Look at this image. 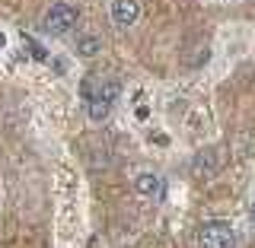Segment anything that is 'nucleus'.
<instances>
[{
    "mask_svg": "<svg viewBox=\"0 0 255 248\" xmlns=\"http://www.w3.org/2000/svg\"><path fill=\"white\" fill-rule=\"evenodd\" d=\"M77 19H80V13L70 3H51L42 16V29L48 35H67L77 26Z\"/></svg>",
    "mask_w": 255,
    "mask_h": 248,
    "instance_id": "f257e3e1",
    "label": "nucleus"
},
{
    "mask_svg": "<svg viewBox=\"0 0 255 248\" xmlns=\"http://www.w3.org/2000/svg\"><path fill=\"white\" fill-rule=\"evenodd\" d=\"M198 248H236V233L230 223L211 220L198 229Z\"/></svg>",
    "mask_w": 255,
    "mask_h": 248,
    "instance_id": "f03ea898",
    "label": "nucleus"
},
{
    "mask_svg": "<svg viewBox=\"0 0 255 248\" xmlns=\"http://www.w3.org/2000/svg\"><path fill=\"white\" fill-rule=\"evenodd\" d=\"M191 172H195V178H214V175L220 172V150L217 147H204L201 153H195Z\"/></svg>",
    "mask_w": 255,
    "mask_h": 248,
    "instance_id": "7ed1b4c3",
    "label": "nucleus"
},
{
    "mask_svg": "<svg viewBox=\"0 0 255 248\" xmlns=\"http://www.w3.org/2000/svg\"><path fill=\"white\" fill-rule=\"evenodd\" d=\"M140 19V3L137 0H112V22L118 29H131Z\"/></svg>",
    "mask_w": 255,
    "mask_h": 248,
    "instance_id": "20e7f679",
    "label": "nucleus"
},
{
    "mask_svg": "<svg viewBox=\"0 0 255 248\" xmlns=\"http://www.w3.org/2000/svg\"><path fill=\"white\" fill-rule=\"evenodd\" d=\"M134 191H137L140 197H147V201H159V197H163V178H159L156 172H140L137 178H134Z\"/></svg>",
    "mask_w": 255,
    "mask_h": 248,
    "instance_id": "39448f33",
    "label": "nucleus"
},
{
    "mask_svg": "<svg viewBox=\"0 0 255 248\" xmlns=\"http://www.w3.org/2000/svg\"><path fill=\"white\" fill-rule=\"evenodd\" d=\"M86 111H90L93 121H106L109 111H112V102L106 95H93V99H86Z\"/></svg>",
    "mask_w": 255,
    "mask_h": 248,
    "instance_id": "423d86ee",
    "label": "nucleus"
},
{
    "mask_svg": "<svg viewBox=\"0 0 255 248\" xmlns=\"http://www.w3.org/2000/svg\"><path fill=\"white\" fill-rule=\"evenodd\" d=\"M99 51H102L99 35H80L77 38V54H80V58H96Z\"/></svg>",
    "mask_w": 255,
    "mask_h": 248,
    "instance_id": "0eeeda50",
    "label": "nucleus"
},
{
    "mask_svg": "<svg viewBox=\"0 0 255 248\" xmlns=\"http://www.w3.org/2000/svg\"><path fill=\"white\" fill-rule=\"evenodd\" d=\"M0 48H3V35H0Z\"/></svg>",
    "mask_w": 255,
    "mask_h": 248,
    "instance_id": "6e6552de",
    "label": "nucleus"
}]
</instances>
